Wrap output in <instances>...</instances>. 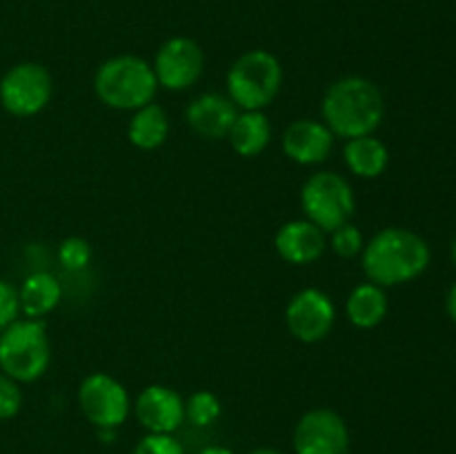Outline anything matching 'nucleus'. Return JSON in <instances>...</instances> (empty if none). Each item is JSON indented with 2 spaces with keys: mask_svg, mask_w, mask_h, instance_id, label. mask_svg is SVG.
Segmentation results:
<instances>
[{
  "mask_svg": "<svg viewBox=\"0 0 456 454\" xmlns=\"http://www.w3.org/2000/svg\"><path fill=\"white\" fill-rule=\"evenodd\" d=\"M390 303L386 288L377 283H361L350 292L346 301V316L354 328L372 329L386 320Z\"/></svg>",
  "mask_w": 456,
  "mask_h": 454,
  "instance_id": "nucleus-17",
  "label": "nucleus"
},
{
  "mask_svg": "<svg viewBox=\"0 0 456 454\" xmlns=\"http://www.w3.org/2000/svg\"><path fill=\"white\" fill-rule=\"evenodd\" d=\"M132 454H185L181 441L174 439V434H150L147 432L136 443Z\"/></svg>",
  "mask_w": 456,
  "mask_h": 454,
  "instance_id": "nucleus-26",
  "label": "nucleus"
},
{
  "mask_svg": "<svg viewBox=\"0 0 456 454\" xmlns=\"http://www.w3.org/2000/svg\"><path fill=\"white\" fill-rule=\"evenodd\" d=\"M53 80L40 62H18L0 78V105L16 118H31L49 105Z\"/></svg>",
  "mask_w": 456,
  "mask_h": 454,
  "instance_id": "nucleus-7",
  "label": "nucleus"
},
{
  "mask_svg": "<svg viewBox=\"0 0 456 454\" xmlns=\"http://www.w3.org/2000/svg\"><path fill=\"white\" fill-rule=\"evenodd\" d=\"M239 111L240 109L227 93L208 92L196 96L187 105L185 120L196 136L205 138V141H223L230 134Z\"/></svg>",
  "mask_w": 456,
  "mask_h": 454,
  "instance_id": "nucleus-14",
  "label": "nucleus"
},
{
  "mask_svg": "<svg viewBox=\"0 0 456 454\" xmlns=\"http://www.w3.org/2000/svg\"><path fill=\"white\" fill-rule=\"evenodd\" d=\"M281 145H283V154L292 163L310 167L330 158L334 150V134L321 120L301 118L285 127Z\"/></svg>",
  "mask_w": 456,
  "mask_h": 454,
  "instance_id": "nucleus-13",
  "label": "nucleus"
},
{
  "mask_svg": "<svg viewBox=\"0 0 456 454\" xmlns=\"http://www.w3.org/2000/svg\"><path fill=\"white\" fill-rule=\"evenodd\" d=\"M58 263L69 272H80L92 263V245L80 236H69L58 245Z\"/></svg>",
  "mask_w": 456,
  "mask_h": 454,
  "instance_id": "nucleus-23",
  "label": "nucleus"
},
{
  "mask_svg": "<svg viewBox=\"0 0 456 454\" xmlns=\"http://www.w3.org/2000/svg\"><path fill=\"white\" fill-rule=\"evenodd\" d=\"M249 454H285V452H281V450H274V448H258Z\"/></svg>",
  "mask_w": 456,
  "mask_h": 454,
  "instance_id": "nucleus-29",
  "label": "nucleus"
},
{
  "mask_svg": "<svg viewBox=\"0 0 456 454\" xmlns=\"http://www.w3.org/2000/svg\"><path fill=\"white\" fill-rule=\"evenodd\" d=\"M223 405L209 390H199L185 401V418L196 427H209L221 418Z\"/></svg>",
  "mask_w": 456,
  "mask_h": 454,
  "instance_id": "nucleus-21",
  "label": "nucleus"
},
{
  "mask_svg": "<svg viewBox=\"0 0 456 454\" xmlns=\"http://www.w3.org/2000/svg\"><path fill=\"white\" fill-rule=\"evenodd\" d=\"M18 296H20V312L27 319L43 320V316L52 314L61 303L62 285L49 272H34L22 280Z\"/></svg>",
  "mask_w": 456,
  "mask_h": 454,
  "instance_id": "nucleus-19",
  "label": "nucleus"
},
{
  "mask_svg": "<svg viewBox=\"0 0 456 454\" xmlns=\"http://www.w3.org/2000/svg\"><path fill=\"white\" fill-rule=\"evenodd\" d=\"M52 343L38 319H18L0 332V372L18 383H34L49 369Z\"/></svg>",
  "mask_w": 456,
  "mask_h": 454,
  "instance_id": "nucleus-5",
  "label": "nucleus"
},
{
  "mask_svg": "<svg viewBox=\"0 0 456 454\" xmlns=\"http://www.w3.org/2000/svg\"><path fill=\"white\" fill-rule=\"evenodd\" d=\"M78 405L96 430H118L132 414L129 392L118 378L105 372H92L78 385Z\"/></svg>",
  "mask_w": 456,
  "mask_h": 454,
  "instance_id": "nucleus-8",
  "label": "nucleus"
},
{
  "mask_svg": "<svg viewBox=\"0 0 456 454\" xmlns=\"http://www.w3.org/2000/svg\"><path fill=\"white\" fill-rule=\"evenodd\" d=\"M151 67L159 87L169 92H185L203 76L205 53L196 40L187 36H174L160 45Z\"/></svg>",
  "mask_w": 456,
  "mask_h": 454,
  "instance_id": "nucleus-10",
  "label": "nucleus"
},
{
  "mask_svg": "<svg viewBox=\"0 0 456 454\" xmlns=\"http://www.w3.org/2000/svg\"><path fill=\"white\" fill-rule=\"evenodd\" d=\"M294 454H350V430L338 412L314 408L294 427Z\"/></svg>",
  "mask_w": 456,
  "mask_h": 454,
  "instance_id": "nucleus-11",
  "label": "nucleus"
},
{
  "mask_svg": "<svg viewBox=\"0 0 456 454\" xmlns=\"http://www.w3.org/2000/svg\"><path fill=\"white\" fill-rule=\"evenodd\" d=\"M232 150L243 158L261 156L272 142V125L263 111H239L230 134H227Z\"/></svg>",
  "mask_w": 456,
  "mask_h": 454,
  "instance_id": "nucleus-18",
  "label": "nucleus"
},
{
  "mask_svg": "<svg viewBox=\"0 0 456 454\" xmlns=\"http://www.w3.org/2000/svg\"><path fill=\"white\" fill-rule=\"evenodd\" d=\"M199 454H234L230 448H225V445H208V448L200 450Z\"/></svg>",
  "mask_w": 456,
  "mask_h": 454,
  "instance_id": "nucleus-28",
  "label": "nucleus"
},
{
  "mask_svg": "<svg viewBox=\"0 0 456 454\" xmlns=\"http://www.w3.org/2000/svg\"><path fill=\"white\" fill-rule=\"evenodd\" d=\"M430 245L408 227H383L365 243L361 270L370 283L396 288L419 279L430 265Z\"/></svg>",
  "mask_w": 456,
  "mask_h": 454,
  "instance_id": "nucleus-1",
  "label": "nucleus"
},
{
  "mask_svg": "<svg viewBox=\"0 0 456 454\" xmlns=\"http://www.w3.org/2000/svg\"><path fill=\"white\" fill-rule=\"evenodd\" d=\"M452 261L456 263V239H454V243H452Z\"/></svg>",
  "mask_w": 456,
  "mask_h": 454,
  "instance_id": "nucleus-30",
  "label": "nucleus"
},
{
  "mask_svg": "<svg viewBox=\"0 0 456 454\" xmlns=\"http://www.w3.org/2000/svg\"><path fill=\"white\" fill-rule=\"evenodd\" d=\"M20 296L18 288L9 280L0 279V332L20 319Z\"/></svg>",
  "mask_w": 456,
  "mask_h": 454,
  "instance_id": "nucleus-25",
  "label": "nucleus"
},
{
  "mask_svg": "<svg viewBox=\"0 0 456 454\" xmlns=\"http://www.w3.org/2000/svg\"><path fill=\"white\" fill-rule=\"evenodd\" d=\"M354 190L346 176L337 172H316L303 182L301 209L310 223L330 234L350 223L354 214Z\"/></svg>",
  "mask_w": 456,
  "mask_h": 454,
  "instance_id": "nucleus-6",
  "label": "nucleus"
},
{
  "mask_svg": "<svg viewBox=\"0 0 456 454\" xmlns=\"http://www.w3.org/2000/svg\"><path fill=\"white\" fill-rule=\"evenodd\" d=\"M96 98L110 109L136 111L154 102L159 92L154 67L134 53L107 58L94 76Z\"/></svg>",
  "mask_w": 456,
  "mask_h": 454,
  "instance_id": "nucleus-3",
  "label": "nucleus"
},
{
  "mask_svg": "<svg viewBox=\"0 0 456 454\" xmlns=\"http://www.w3.org/2000/svg\"><path fill=\"white\" fill-rule=\"evenodd\" d=\"M328 245L332 247V252L341 258H356L361 256L365 247V236L363 231L359 230L352 223H346V225L337 227L334 231H330Z\"/></svg>",
  "mask_w": 456,
  "mask_h": 454,
  "instance_id": "nucleus-22",
  "label": "nucleus"
},
{
  "mask_svg": "<svg viewBox=\"0 0 456 454\" xmlns=\"http://www.w3.org/2000/svg\"><path fill=\"white\" fill-rule=\"evenodd\" d=\"M22 408L20 383L0 372V421L13 418Z\"/></svg>",
  "mask_w": 456,
  "mask_h": 454,
  "instance_id": "nucleus-24",
  "label": "nucleus"
},
{
  "mask_svg": "<svg viewBox=\"0 0 456 454\" xmlns=\"http://www.w3.org/2000/svg\"><path fill=\"white\" fill-rule=\"evenodd\" d=\"M285 323L297 341L321 343L330 336L337 323V307L328 292L319 288H305L289 298L285 307Z\"/></svg>",
  "mask_w": 456,
  "mask_h": 454,
  "instance_id": "nucleus-9",
  "label": "nucleus"
},
{
  "mask_svg": "<svg viewBox=\"0 0 456 454\" xmlns=\"http://www.w3.org/2000/svg\"><path fill=\"white\" fill-rule=\"evenodd\" d=\"M321 116L334 136L346 141L370 136L386 118V98L370 78L343 76L325 92Z\"/></svg>",
  "mask_w": 456,
  "mask_h": 454,
  "instance_id": "nucleus-2",
  "label": "nucleus"
},
{
  "mask_svg": "<svg viewBox=\"0 0 456 454\" xmlns=\"http://www.w3.org/2000/svg\"><path fill=\"white\" fill-rule=\"evenodd\" d=\"M445 310H448L450 319H452L456 323V283L452 285V288H450L448 298H445Z\"/></svg>",
  "mask_w": 456,
  "mask_h": 454,
  "instance_id": "nucleus-27",
  "label": "nucleus"
},
{
  "mask_svg": "<svg viewBox=\"0 0 456 454\" xmlns=\"http://www.w3.org/2000/svg\"><path fill=\"white\" fill-rule=\"evenodd\" d=\"M227 96L240 111H263L283 87V67L267 49H249L227 71Z\"/></svg>",
  "mask_w": 456,
  "mask_h": 454,
  "instance_id": "nucleus-4",
  "label": "nucleus"
},
{
  "mask_svg": "<svg viewBox=\"0 0 456 454\" xmlns=\"http://www.w3.org/2000/svg\"><path fill=\"white\" fill-rule=\"evenodd\" d=\"M343 160L346 167L359 178H379L390 165V150L381 138L374 134L370 136H359L346 141L343 147Z\"/></svg>",
  "mask_w": 456,
  "mask_h": 454,
  "instance_id": "nucleus-16",
  "label": "nucleus"
},
{
  "mask_svg": "<svg viewBox=\"0 0 456 454\" xmlns=\"http://www.w3.org/2000/svg\"><path fill=\"white\" fill-rule=\"evenodd\" d=\"M132 409L150 434H174L185 421V401L167 385H147Z\"/></svg>",
  "mask_w": 456,
  "mask_h": 454,
  "instance_id": "nucleus-12",
  "label": "nucleus"
},
{
  "mask_svg": "<svg viewBox=\"0 0 456 454\" xmlns=\"http://www.w3.org/2000/svg\"><path fill=\"white\" fill-rule=\"evenodd\" d=\"M274 247L285 263L310 265L319 261L328 249V234L307 218H294L279 227L274 236Z\"/></svg>",
  "mask_w": 456,
  "mask_h": 454,
  "instance_id": "nucleus-15",
  "label": "nucleus"
},
{
  "mask_svg": "<svg viewBox=\"0 0 456 454\" xmlns=\"http://www.w3.org/2000/svg\"><path fill=\"white\" fill-rule=\"evenodd\" d=\"M169 136V116L156 102L141 107L134 111L127 125V138L136 150L151 151L159 150Z\"/></svg>",
  "mask_w": 456,
  "mask_h": 454,
  "instance_id": "nucleus-20",
  "label": "nucleus"
}]
</instances>
